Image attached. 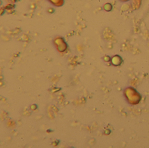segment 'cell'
<instances>
[{
    "instance_id": "obj_5",
    "label": "cell",
    "mask_w": 149,
    "mask_h": 148,
    "mask_svg": "<svg viewBox=\"0 0 149 148\" xmlns=\"http://www.w3.org/2000/svg\"><path fill=\"white\" fill-rule=\"evenodd\" d=\"M111 8H112V6L110 3H106L105 5H104V9L106 11H110Z\"/></svg>"
},
{
    "instance_id": "obj_2",
    "label": "cell",
    "mask_w": 149,
    "mask_h": 148,
    "mask_svg": "<svg viewBox=\"0 0 149 148\" xmlns=\"http://www.w3.org/2000/svg\"><path fill=\"white\" fill-rule=\"evenodd\" d=\"M47 1L56 6H61L64 3V0H47Z\"/></svg>"
},
{
    "instance_id": "obj_3",
    "label": "cell",
    "mask_w": 149,
    "mask_h": 148,
    "mask_svg": "<svg viewBox=\"0 0 149 148\" xmlns=\"http://www.w3.org/2000/svg\"><path fill=\"white\" fill-rule=\"evenodd\" d=\"M118 60H121V59L120 58V57L118 56H116L115 57H113L112 60H111V61H112L113 64L115 65H119L120 62H118Z\"/></svg>"
},
{
    "instance_id": "obj_1",
    "label": "cell",
    "mask_w": 149,
    "mask_h": 148,
    "mask_svg": "<svg viewBox=\"0 0 149 148\" xmlns=\"http://www.w3.org/2000/svg\"><path fill=\"white\" fill-rule=\"evenodd\" d=\"M56 43L57 46V49L59 50V52H63L66 50V45L63 39L57 38L56 40Z\"/></svg>"
},
{
    "instance_id": "obj_4",
    "label": "cell",
    "mask_w": 149,
    "mask_h": 148,
    "mask_svg": "<svg viewBox=\"0 0 149 148\" xmlns=\"http://www.w3.org/2000/svg\"><path fill=\"white\" fill-rule=\"evenodd\" d=\"M141 0H133V8H138L141 5Z\"/></svg>"
},
{
    "instance_id": "obj_6",
    "label": "cell",
    "mask_w": 149,
    "mask_h": 148,
    "mask_svg": "<svg viewBox=\"0 0 149 148\" xmlns=\"http://www.w3.org/2000/svg\"><path fill=\"white\" fill-rule=\"evenodd\" d=\"M120 1H123V2H126V1H130V0H120Z\"/></svg>"
}]
</instances>
